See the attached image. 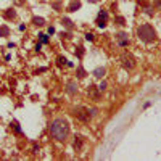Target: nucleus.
<instances>
[{
    "label": "nucleus",
    "instance_id": "nucleus-1",
    "mask_svg": "<svg viewBox=\"0 0 161 161\" xmlns=\"http://www.w3.org/2000/svg\"><path fill=\"white\" fill-rule=\"evenodd\" d=\"M50 136L58 142H64L69 136V123L64 118L53 119L50 124Z\"/></svg>",
    "mask_w": 161,
    "mask_h": 161
},
{
    "label": "nucleus",
    "instance_id": "nucleus-2",
    "mask_svg": "<svg viewBox=\"0 0 161 161\" xmlns=\"http://www.w3.org/2000/svg\"><path fill=\"white\" fill-rule=\"evenodd\" d=\"M137 37L142 40V42H155L156 40V31L152 28L150 24H140L137 28Z\"/></svg>",
    "mask_w": 161,
    "mask_h": 161
},
{
    "label": "nucleus",
    "instance_id": "nucleus-3",
    "mask_svg": "<svg viewBox=\"0 0 161 161\" xmlns=\"http://www.w3.org/2000/svg\"><path fill=\"white\" fill-rule=\"evenodd\" d=\"M93 114H95V110H89L86 106H77V108H74V116L80 121H84V123L90 121V118Z\"/></svg>",
    "mask_w": 161,
    "mask_h": 161
},
{
    "label": "nucleus",
    "instance_id": "nucleus-4",
    "mask_svg": "<svg viewBox=\"0 0 161 161\" xmlns=\"http://www.w3.org/2000/svg\"><path fill=\"white\" fill-rule=\"evenodd\" d=\"M121 64H123V68L126 71H132L136 68V57L129 52H124L123 55H121Z\"/></svg>",
    "mask_w": 161,
    "mask_h": 161
},
{
    "label": "nucleus",
    "instance_id": "nucleus-5",
    "mask_svg": "<svg viewBox=\"0 0 161 161\" xmlns=\"http://www.w3.org/2000/svg\"><path fill=\"white\" fill-rule=\"evenodd\" d=\"M106 21H108V13H106V10H100L97 16V26L98 28H105Z\"/></svg>",
    "mask_w": 161,
    "mask_h": 161
},
{
    "label": "nucleus",
    "instance_id": "nucleus-6",
    "mask_svg": "<svg viewBox=\"0 0 161 161\" xmlns=\"http://www.w3.org/2000/svg\"><path fill=\"white\" fill-rule=\"evenodd\" d=\"M116 40L121 47H126L129 44V36L126 32H119V34H116Z\"/></svg>",
    "mask_w": 161,
    "mask_h": 161
},
{
    "label": "nucleus",
    "instance_id": "nucleus-7",
    "mask_svg": "<svg viewBox=\"0 0 161 161\" xmlns=\"http://www.w3.org/2000/svg\"><path fill=\"white\" fill-rule=\"evenodd\" d=\"M79 8H80V2L79 0H73V2L69 3V7H68V11H76Z\"/></svg>",
    "mask_w": 161,
    "mask_h": 161
},
{
    "label": "nucleus",
    "instance_id": "nucleus-8",
    "mask_svg": "<svg viewBox=\"0 0 161 161\" xmlns=\"http://www.w3.org/2000/svg\"><path fill=\"white\" fill-rule=\"evenodd\" d=\"M5 18H7V19H15V18H16V11L13 10V8L5 10Z\"/></svg>",
    "mask_w": 161,
    "mask_h": 161
},
{
    "label": "nucleus",
    "instance_id": "nucleus-9",
    "mask_svg": "<svg viewBox=\"0 0 161 161\" xmlns=\"http://www.w3.org/2000/svg\"><path fill=\"white\" fill-rule=\"evenodd\" d=\"M74 139H76V140H74V148H76V152H79L80 148H82V137L76 136Z\"/></svg>",
    "mask_w": 161,
    "mask_h": 161
},
{
    "label": "nucleus",
    "instance_id": "nucleus-10",
    "mask_svg": "<svg viewBox=\"0 0 161 161\" xmlns=\"http://www.w3.org/2000/svg\"><path fill=\"white\" fill-rule=\"evenodd\" d=\"M76 90H77V87H76V84H74V82H69V84H68V87H66V92H68L69 95H74Z\"/></svg>",
    "mask_w": 161,
    "mask_h": 161
},
{
    "label": "nucleus",
    "instance_id": "nucleus-11",
    "mask_svg": "<svg viewBox=\"0 0 161 161\" xmlns=\"http://www.w3.org/2000/svg\"><path fill=\"white\" fill-rule=\"evenodd\" d=\"M89 87H90V89H89V93H92V95H93V98H95V100H98V98H100V93H98L100 90L97 92V90H95V86H89Z\"/></svg>",
    "mask_w": 161,
    "mask_h": 161
},
{
    "label": "nucleus",
    "instance_id": "nucleus-12",
    "mask_svg": "<svg viewBox=\"0 0 161 161\" xmlns=\"http://www.w3.org/2000/svg\"><path fill=\"white\" fill-rule=\"evenodd\" d=\"M0 36L2 37H8L10 36V29L7 28V26H0Z\"/></svg>",
    "mask_w": 161,
    "mask_h": 161
},
{
    "label": "nucleus",
    "instance_id": "nucleus-13",
    "mask_svg": "<svg viewBox=\"0 0 161 161\" xmlns=\"http://www.w3.org/2000/svg\"><path fill=\"white\" fill-rule=\"evenodd\" d=\"M32 23H34L36 26H44V24H45V19H44V18H39V16H34V18H32Z\"/></svg>",
    "mask_w": 161,
    "mask_h": 161
},
{
    "label": "nucleus",
    "instance_id": "nucleus-14",
    "mask_svg": "<svg viewBox=\"0 0 161 161\" xmlns=\"http://www.w3.org/2000/svg\"><path fill=\"white\" fill-rule=\"evenodd\" d=\"M103 74H105V68H97L93 71V76L95 77H103Z\"/></svg>",
    "mask_w": 161,
    "mask_h": 161
},
{
    "label": "nucleus",
    "instance_id": "nucleus-15",
    "mask_svg": "<svg viewBox=\"0 0 161 161\" xmlns=\"http://www.w3.org/2000/svg\"><path fill=\"white\" fill-rule=\"evenodd\" d=\"M11 129H15L18 134H21L23 130H21V127H19V124H18V121H11Z\"/></svg>",
    "mask_w": 161,
    "mask_h": 161
},
{
    "label": "nucleus",
    "instance_id": "nucleus-16",
    "mask_svg": "<svg viewBox=\"0 0 161 161\" xmlns=\"http://www.w3.org/2000/svg\"><path fill=\"white\" fill-rule=\"evenodd\" d=\"M58 64H60V66H63V64H68V66H71V63H69L68 60H66L64 57H58Z\"/></svg>",
    "mask_w": 161,
    "mask_h": 161
},
{
    "label": "nucleus",
    "instance_id": "nucleus-17",
    "mask_svg": "<svg viewBox=\"0 0 161 161\" xmlns=\"http://www.w3.org/2000/svg\"><path fill=\"white\" fill-rule=\"evenodd\" d=\"M61 23H63V26H66V28H73V23H71V19H68V18H63L61 19Z\"/></svg>",
    "mask_w": 161,
    "mask_h": 161
},
{
    "label": "nucleus",
    "instance_id": "nucleus-18",
    "mask_svg": "<svg viewBox=\"0 0 161 161\" xmlns=\"http://www.w3.org/2000/svg\"><path fill=\"white\" fill-rule=\"evenodd\" d=\"M116 24H119V26H124V24H126V19H124L123 16H116Z\"/></svg>",
    "mask_w": 161,
    "mask_h": 161
},
{
    "label": "nucleus",
    "instance_id": "nucleus-19",
    "mask_svg": "<svg viewBox=\"0 0 161 161\" xmlns=\"http://www.w3.org/2000/svg\"><path fill=\"white\" fill-rule=\"evenodd\" d=\"M76 55L80 58V57H82L84 55V47H77V50H76Z\"/></svg>",
    "mask_w": 161,
    "mask_h": 161
},
{
    "label": "nucleus",
    "instance_id": "nucleus-20",
    "mask_svg": "<svg viewBox=\"0 0 161 161\" xmlns=\"http://www.w3.org/2000/svg\"><path fill=\"white\" fill-rule=\"evenodd\" d=\"M39 36H40V42H42V44H48V37L45 34H39Z\"/></svg>",
    "mask_w": 161,
    "mask_h": 161
},
{
    "label": "nucleus",
    "instance_id": "nucleus-21",
    "mask_svg": "<svg viewBox=\"0 0 161 161\" xmlns=\"http://www.w3.org/2000/svg\"><path fill=\"white\" fill-rule=\"evenodd\" d=\"M79 77H84L86 76V71H84V68H82V66H79V74H77Z\"/></svg>",
    "mask_w": 161,
    "mask_h": 161
},
{
    "label": "nucleus",
    "instance_id": "nucleus-22",
    "mask_svg": "<svg viewBox=\"0 0 161 161\" xmlns=\"http://www.w3.org/2000/svg\"><path fill=\"white\" fill-rule=\"evenodd\" d=\"M86 39L87 40H93V32H87L86 34Z\"/></svg>",
    "mask_w": 161,
    "mask_h": 161
},
{
    "label": "nucleus",
    "instance_id": "nucleus-23",
    "mask_svg": "<svg viewBox=\"0 0 161 161\" xmlns=\"http://www.w3.org/2000/svg\"><path fill=\"white\" fill-rule=\"evenodd\" d=\"M105 89H106V82H102V84L98 86V90H100V92H103Z\"/></svg>",
    "mask_w": 161,
    "mask_h": 161
},
{
    "label": "nucleus",
    "instance_id": "nucleus-24",
    "mask_svg": "<svg viewBox=\"0 0 161 161\" xmlns=\"http://www.w3.org/2000/svg\"><path fill=\"white\" fill-rule=\"evenodd\" d=\"M26 2V0H13V3H15V5H23Z\"/></svg>",
    "mask_w": 161,
    "mask_h": 161
},
{
    "label": "nucleus",
    "instance_id": "nucleus-25",
    "mask_svg": "<svg viewBox=\"0 0 161 161\" xmlns=\"http://www.w3.org/2000/svg\"><path fill=\"white\" fill-rule=\"evenodd\" d=\"M155 7H156L158 10H161V0H156V2H155Z\"/></svg>",
    "mask_w": 161,
    "mask_h": 161
},
{
    "label": "nucleus",
    "instance_id": "nucleus-26",
    "mask_svg": "<svg viewBox=\"0 0 161 161\" xmlns=\"http://www.w3.org/2000/svg\"><path fill=\"white\" fill-rule=\"evenodd\" d=\"M89 2H92V3H97V2H100V0H89Z\"/></svg>",
    "mask_w": 161,
    "mask_h": 161
}]
</instances>
